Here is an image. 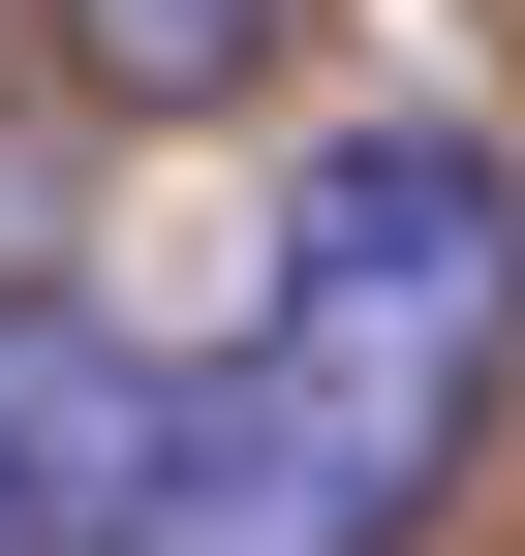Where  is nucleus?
<instances>
[{
    "label": "nucleus",
    "mask_w": 525,
    "mask_h": 556,
    "mask_svg": "<svg viewBox=\"0 0 525 556\" xmlns=\"http://www.w3.org/2000/svg\"><path fill=\"white\" fill-rule=\"evenodd\" d=\"M525 402V186L495 124H309L247 340H185V433L124 556H433Z\"/></svg>",
    "instance_id": "nucleus-1"
},
{
    "label": "nucleus",
    "mask_w": 525,
    "mask_h": 556,
    "mask_svg": "<svg viewBox=\"0 0 525 556\" xmlns=\"http://www.w3.org/2000/svg\"><path fill=\"white\" fill-rule=\"evenodd\" d=\"M155 433H185V371L93 309V278H0V556H124L155 526Z\"/></svg>",
    "instance_id": "nucleus-2"
},
{
    "label": "nucleus",
    "mask_w": 525,
    "mask_h": 556,
    "mask_svg": "<svg viewBox=\"0 0 525 556\" xmlns=\"http://www.w3.org/2000/svg\"><path fill=\"white\" fill-rule=\"evenodd\" d=\"M31 62L124 93V124H247V93L309 62V0H31Z\"/></svg>",
    "instance_id": "nucleus-3"
}]
</instances>
